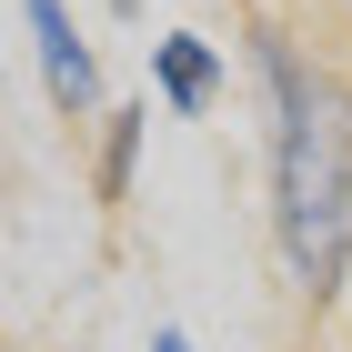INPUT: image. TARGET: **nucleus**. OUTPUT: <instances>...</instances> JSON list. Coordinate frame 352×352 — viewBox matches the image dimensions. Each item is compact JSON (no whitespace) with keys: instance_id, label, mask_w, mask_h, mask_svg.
I'll list each match as a JSON object with an SVG mask.
<instances>
[{"instance_id":"3","label":"nucleus","mask_w":352,"mask_h":352,"mask_svg":"<svg viewBox=\"0 0 352 352\" xmlns=\"http://www.w3.org/2000/svg\"><path fill=\"white\" fill-rule=\"evenodd\" d=\"M221 91H232L221 41H201V30H162V41H151V101H162L171 121H212Z\"/></svg>"},{"instance_id":"4","label":"nucleus","mask_w":352,"mask_h":352,"mask_svg":"<svg viewBox=\"0 0 352 352\" xmlns=\"http://www.w3.org/2000/svg\"><path fill=\"white\" fill-rule=\"evenodd\" d=\"M141 141H151V101H111L101 121H91V191H101L111 212H121L131 182H141Z\"/></svg>"},{"instance_id":"6","label":"nucleus","mask_w":352,"mask_h":352,"mask_svg":"<svg viewBox=\"0 0 352 352\" xmlns=\"http://www.w3.org/2000/svg\"><path fill=\"white\" fill-rule=\"evenodd\" d=\"M101 10H111V21H141V0H101Z\"/></svg>"},{"instance_id":"2","label":"nucleus","mask_w":352,"mask_h":352,"mask_svg":"<svg viewBox=\"0 0 352 352\" xmlns=\"http://www.w3.org/2000/svg\"><path fill=\"white\" fill-rule=\"evenodd\" d=\"M21 30H30L41 101H51L60 121H101V111H111V81H101V51H91V30L71 21V0H21Z\"/></svg>"},{"instance_id":"5","label":"nucleus","mask_w":352,"mask_h":352,"mask_svg":"<svg viewBox=\"0 0 352 352\" xmlns=\"http://www.w3.org/2000/svg\"><path fill=\"white\" fill-rule=\"evenodd\" d=\"M151 352H201V342H191L182 322H162V332H151Z\"/></svg>"},{"instance_id":"1","label":"nucleus","mask_w":352,"mask_h":352,"mask_svg":"<svg viewBox=\"0 0 352 352\" xmlns=\"http://www.w3.org/2000/svg\"><path fill=\"white\" fill-rule=\"evenodd\" d=\"M252 81L272 111V252L312 312L352 282V81L282 21H252Z\"/></svg>"}]
</instances>
